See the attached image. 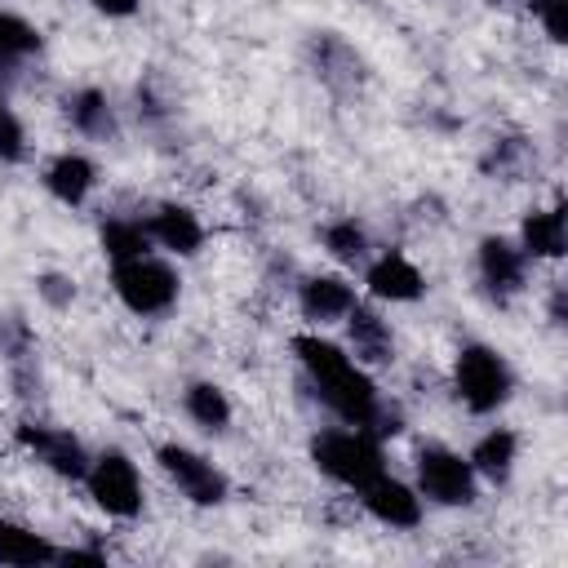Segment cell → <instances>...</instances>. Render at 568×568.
<instances>
[{
	"label": "cell",
	"mask_w": 568,
	"mask_h": 568,
	"mask_svg": "<svg viewBox=\"0 0 568 568\" xmlns=\"http://www.w3.org/2000/svg\"><path fill=\"white\" fill-rule=\"evenodd\" d=\"M293 355H297V364L306 368L315 399H320L342 426H364V430H373L377 439H382L386 430H399V426H395V413L382 404V395H377L373 377L364 373V364H355L337 342H328V337H320V333H302V337H293Z\"/></svg>",
	"instance_id": "1"
},
{
	"label": "cell",
	"mask_w": 568,
	"mask_h": 568,
	"mask_svg": "<svg viewBox=\"0 0 568 568\" xmlns=\"http://www.w3.org/2000/svg\"><path fill=\"white\" fill-rule=\"evenodd\" d=\"M311 462L320 466V475H328L333 484L359 493L364 484H373L386 470L382 457V439L364 426H337V430H320L311 439Z\"/></svg>",
	"instance_id": "2"
},
{
	"label": "cell",
	"mask_w": 568,
	"mask_h": 568,
	"mask_svg": "<svg viewBox=\"0 0 568 568\" xmlns=\"http://www.w3.org/2000/svg\"><path fill=\"white\" fill-rule=\"evenodd\" d=\"M111 284H115V297L151 320V315H169L178 306V271L169 262H160L155 253H138V257H124V262H111Z\"/></svg>",
	"instance_id": "3"
},
{
	"label": "cell",
	"mask_w": 568,
	"mask_h": 568,
	"mask_svg": "<svg viewBox=\"0 0 568 568\" xmlns=\"http://www.w3.org/2000/svg\"><path fill=\"white\" fill-rule=\"evenodd\" d=\"M453 390L470 413H497L515 390V373L501 351L470 342L453 359Z\"/></svg>",
	"instance_id": "4"
},
{
	"label": "cell",
	"mask_w": 568,
	"mask_h": 568,
	"mask_svg": "<svg viewBox=\"0 0 568 568\" xmlns=\"http://www.w3.org/2000/svg\"><path fill=\"white\" fill-rule=\"evenodd\" d=\"M417 493L435 506H470L479 497V475H475L470 457H462L444 444H426L417 453Z\"/></svg>",
	"instance_id": "5"
},
{
	"label": "cell",
	"mask_w": 568,
	"mask_h": 568,
	"mask_svg": "<svg viewBox=\"0 0 568 568\" xmlns=\"http://www.w3.org/2000/svg\"><path fill=\"white\" fill-rule=\"evenodd\" d=\"M84 488L93 497L98 510H106L111 519H133L142 515V475L138 466L129 462V453L120 448H106L89 462L84 470Z\"/></svg>",
	"instance_id": "6"
},
{
	"label": "cell",
	"mask_w": 568,
	"mask_h": 568,
	"mask_svg": "<svg viewBox=\"0 0 568 568\" xmlns=\"http://www.w3.org/2000/svg\"><path fill=\"white\" fill-rule=\"evenodd\" d=\"M155 462H160V470L173 479V488H178L191 506H222L226 493H231L226 475H222L204 453H195V448H186V444H160V448H155Z\"/></svg>",
	"instance_id": "7"
},
{
	"label": "cell",
	"mask_w": 568,
	"mask_h": 568,
	"mask_svg": "<svg viewBox=\"0 0 568 568\" xmlns=\"http://www.w3.org/2000/svg\"><path fill=\"white\" fill-rule=\"evenodd\" d=\"M18 444L40 462V466H49L53 475H62V479H84V470H89V453H84V444L71 435V430H62V426H44V422H22L18 426Z\"/></svg>",
	"instance_id": "8"
},
{
	"label": "cell",
	"mask_w": 568,
	"mask_h": 568,
	"mask_svg": "<svg viewBox=\"0 0 568 568\" xmlns=\"http://www.w3.org/2000/svg\"><path fill=\"white\" fill-rule=\"evenodd\" d=\"M359 501H364V510H368L377 524H386V528H417V524H422V493L408 488L404 479L386 475V470H382L373 484L359 488Z\"/></svg>",
	"instance_id": "9"
},
{
	"label": "cell",
	"mask_w": 568,
	"mask_h": 568,
	"mask_svg": "<svg viewBox=\"0 0 568 568\" xmlns=\"http://www.w3.org/2000/svg\"><path fill=\"white\" fill-rule=\"evenodd\" d=\"M479 280L488 284V293L497 302L515 297L528 280V257L519 244H510L506 235H484L479 240Z\"/></svg>",
	"instance_id": "10"
},
{
	"label": "cell",
	"mask_w": 568,
	"mask_h": 568,
	"mask_svg": "<svg viewBox=\"0 0 568 568\" xmlns=\"http://www.w3.org/2000/svg\"><path fill=\"white\" fill-rule=\"evenodd\" d=\"M355 284L346 275H306L297 284V306L311 324H342L355 306Z\"/></svg>",
	"instance_id": "11"
},
{
	"label": "cell",
	"mask_w": 568,
	"mask_h": 568,
	"mask_svg": "<svg viewBox=\"0 0 568 568\" xmlns=\"http://www.w3.org/2000/svg\"><path fill=\"white\" fill-rule=\"evenodd\" d=\"M364 284H368V293H373L377 302H417L422 288H426L422 271H417L404 253H395V248H386L382 257L368 262Z\"/></svg>",
	"instance_id": "12"
},
{
	"label": "cell",
	"mask_w": 568,
	"mask_h": 568,
	"mask_svg": "<svg viewBox=\"0 0 568 568\" xmlns=\"http://www.w3.org/2000/svg\"><path fill=\"white\" fill-rule=\"evenodd\" d=\"M342 324H346V333H351V359H355V364H386V359L395 355V333H390V324H386L373 306L355 302Z\"/></svg>",
	"instance_id": "13"
},
{
	"label": "cell",
	"mask_w": 568,
	"mask_h": 568,
	"mask_svg": "<svg viewBox=\"0 0 568 568\" xmlns=\"http://www.w3.org/2000/svg\"><path fill=\"white\" fill-rule=\"evenodd\" d=\"M146 231H151V244H160V248H169L178 257H191L204 244V226L186 204H160L146 217Z\"/></svg>",
	"instance_id": "14"
},
{
	"label": "cell",
	"mask_w": 568,
	"mask_h": 568,
	"mask_svg": "<svg viewBox=\"0 0 568 568\" xmlns=\"http://www.w3.org/2000/svg\"><path fill=\"white\" fill-rule=\"evenodd\" d=\"M311 62H315V75L328 84V89H355L364 80V58L333 31L315 36L311 40Z\"/></svg>",
	"instance_id": "15"
},
{
	"label": "cell",
	"mask_w": 568,
	"mask_h": 568,
	"mask_svg": "<svg viewBox=\"0 0 568 568\" xmlns=\"http://www.w3.org/2000/svg\"><path fill=\"white\" fill-rule=\"evenodd\" d=\"M93 182H98V169H93V160L89 155H80V151H62V155H53L49 164H44V186H49V195L58 200V204H84L89 200V191H93Z\"/></svg>",
	"instance_id": "16"
},
{
	"label": "cell",
	"mask_w": 568,
	"mask_h": 568,
	"mask_svg": "<svg viewBox=\"0 0 568 568\" xmlns=\"http://www.w3.org/2000/svg\"><path fill=\"white\" fill-rule=\"evenodd\" d=\"M519 248L524 257H541V262H555L564 257L568 248V226H564V209H532L519 226Z\"/></svg>",
	"instance_id": "17"
},
{
	"label": "cell",
	"mask_w": 568,
	"mask_h": 568,
	"mask_svg": "<svg viewBox=\"0 0 568 568\" xmlns=\"http://www.w3.org/2000/svg\"><path fill=\"white\" fill-rule=\"evenodd\" d=\"M466 457H470V466H475L479 479L501 484V479L515 470V462H519V435H515L510 426H493V430H484V435L475 439V448H470Z\"/></svg>",
	"instance_id": "18"
},
{
	"label": "cell",
	"mask_w": 568,
	"mask_h": 568,
	"mask_svg": "<svg viewBox=\"0 0 568 568\" xmlns=\"http://www.w3.org/2000/svg\"><path fill=\"white\" fill-rule=\"evenodd\" d=\"M182 408H186V417H191L200 430H209V435H217V430L231 426V399H226V390H222L217 382H191V386L182 390Z\"/></svg>",
	"instance_id": "19"
},
{
	"label": "cell",
	"mask_w": 568,
	"mask_h": 568,
	"mask_svg": "<svg viewBox=\"0 0 568 568\" xmlns=\"http://www.w3.org/2000/svg\"><path fill=\"white\" fill-rule=\"evenodd\" d=\"M0 564H18V568H27V564H58V546L44 541L40 532L22 528V524H9L0 515Z\"/></svg>",
	"instance_id": "20"
},
{
	"label": "cell",
	"mask_w": 568,
	"mask_h": 568,
	"mask_svg": "<svg viewBox=\"0 0 568 568\" xmlns=\"http://www.w3.org/2000/svg\"><path fill=\"white\" fill-rule=\"evenodd\" d=\"M67 115L84 138H111L115 133V111H111L102 89H75L67 98Z\"/></svg>",
	"instance_id": "21"
},
{
	"label": "cell",
	"mask_w": 568,
	"mask_h": 568,
	"mask_svg": "<svg viewBox=\"0 0 568 568\" xmlns=\"http://www.w3.org/2000/svg\"><path fill=\"white\" fill-rule=\"evenodd\" d=\"M102 253H106L111 262L151 253V231H146V222H142V217H106V226H102Z\"/></svg>",
	"instance_id": "22"
},
{
	"label": "cell",
	"mask_w": 568,
	"mask_h": 568,
	"mask_svg": "<svg viewBox=\"0 0 568 568\" xmlns=\"http://www.w3.org/2000/svg\"><path fill=\"white\" fill-rule=\"evenodd\" d=\"M320 240H324V248H328L337 262H346V266L368 262V231H364L355 217H333V222L320 231Z\"/></svg>",
	"instance_id": "23"
},
{
	"label": "cell",
	"mask_w": 568,
	"mask_h": 568,
	"mask_svg": "<svg viewBox=\"0 0 568 568\" xmlns=\"http://www.w3.org/2000/svg\"><path fill=\"white\" fill-rule=\"evenodd\" d=\"M31 53H40V31L27 18L0 9V67H13L22 58H31Z\"/></svg>",
	"instance_id": "24"
},
{
	"label": "cell",
	"mask_w": 568,
	"mask_h": 568,
	"mask_svg": "<svg viewBox=\"0 0 568 568\" xmlns=\"http://www.w3.org/2000/svg\"><path fill=\"white\" fill-rule=\"evenodd\" d=\"M528 9H532V18L541 22V31L555 44L568 40V0H528Z\"/></svg>",
	"instance_id": "25"
},
{
	"label": "cell",
	"mask_w": 568,
	"mask_h": 568,
	"mask_svg": "<svg viewBox=\"0 0 568 568\" xmlns=\"http://www.w3.org/2000/svg\"><path fill=\"white\" fill-rule=\"evenodd\" d=\"M36 293H40L53 311H67V306L75 302V280H71V275H62V271H44V275L36 280Z\"/></svg>",
	"instance_id": "26"
},
{
	"label": "cell",
	"mask_w": 568,
	"mask_h": 568,
	"mask_svg": "<svg viewBox=\"0 0 568 568\" xmlns=\"http://www.w3.org/2000/svg\"><path fill=\"white\" fill-rule=\"evenodd\" d=\"M27 155V133H22V124H18V115L0 102V160H22Z\"/></svg>",
	"instance_id": "27"
},
{
	"label": "cell",
	"mask_w": 568,
	"mask_h": 568,
	"mask_svg": "<svg viewBox=\"0 0 568 568\" xmlns=\"http://www.w3.org/2000/svg\"><path fill=\"white\" fill-rule=\"evenodd\" d=\"M89 4H93L98 13H106V18H133L142 0H89Z\"/></svg>",
	"instance_id": "28"
}]
</instances>
